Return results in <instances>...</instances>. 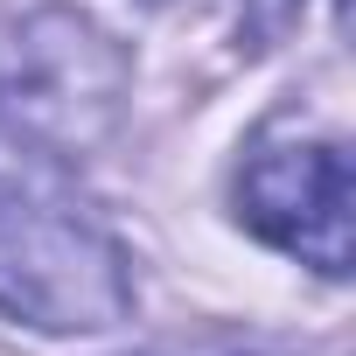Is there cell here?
Wrapping results in <instances>:
<instances>
[{
  "label": "cell",
  "mask_w": 356,
  "mask_h": 356,
  "mask_svg": "<svg viewBox=\"0 0 356 356\" xmlns=\"http://www.w3.org/2000/svg\"><path fill=\"white\" fill-rule=\"evenodd\" d=\"M133 307L119 238L42 161H0V314L42 335H98Z\"/></svg>",
  "instance_id": "6da1fadb"
},
{
  "label": "cell",
  "mask_w": 356,
  "mask_h": 356,
  "mask_svg": "<svg viewBox=\"0 0 356 356\" xmlns=\"http://www.w3.org/2000/svg\"><path fill=\"white\" fill-rule=\"evenodd\" d=\"M126 91L119 49L84 15H29L22 29L0 35V126H15L35 147L77 154L91 147Z\"/></svg>",
  "instance_id": "7a4b0ae2"
},
{
  "label": "cell",
  "mask_w": 356,
  "mask_h": 356,
  "mask_svg": "<svg viewBox=\"0 0 356 356\" xmlns=\"http://www.w3.org/2000/svg\"><path fill=\"white\" fill-rule=\"evenodd\" d=\"M238 217L300 266L349 273V147L335 133L266 126L238 168Z\"/></svg>",
  "instance_id": "3957f363"
},
{
  "label": "cell",
  "mask_w": 356,
  "mask_h": 356,
  "mask_svg": "<svg viewBox=\"0 0 356 356\" xmlns=\"http://www.w3.org/2000/svg\"><path fill=\"white\" fill-rule=\"evenodd\" d=\"M168 356H245V349H168Z\"/></svg>",
  "instance_id": "277c9868"
}]
</instances>
